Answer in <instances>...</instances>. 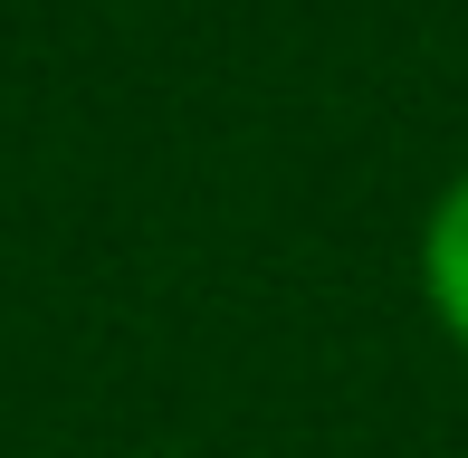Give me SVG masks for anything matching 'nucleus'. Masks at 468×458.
I'll use <instances>...</instances> for the list:
<instances>
[{
    "label": "nucleus",
    "mask_w": 468,
    "mask_h": 458,
    "mask_svg": "<svg viewBox=\"0 0 468 458\" xmlns=\"http://www.w3.org/2000/svg\"><path fill=\"white\" fill-rule=\"evenodd\" d=\"M420 277H431L440 325L468 344V172L440 192V211H431V239H420Z\"/></svg>",
    "instance_id": "1"
}]
</instances>
